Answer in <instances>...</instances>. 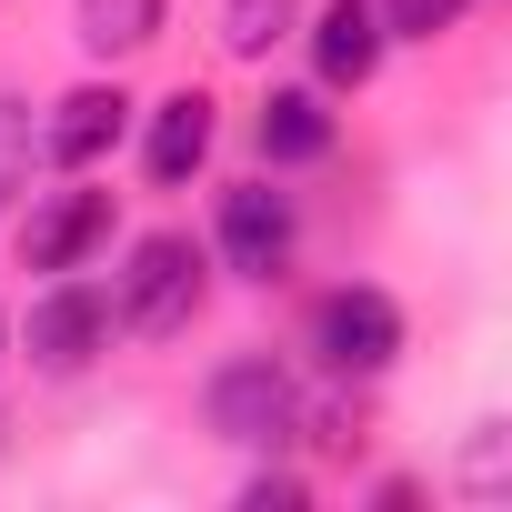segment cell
I'll return each instance as SVG.
<instances>
[{
    "instance_id": "cell-1",
    "label": "cell",
    "mask_w": 512,
    "mask_h": 512,
    "mask_svg": "<svg viewBox=\"0 0 512 512\" xmlns=\"http://www.w3.org/2000/svg\"><path fill=\"white\" fill-rule=\"evenodd\" d=\"M201 292H211V262L191 251V231H151V241H131V262L111 282V322L131 342H181L201 322Z\"/></svg>"
},
{
    "instance_id": "cell-2",
    "label": "cell",
    "mask_w": 512,
    "mask_h": 512,
    "mask_svg": "<svg viewBox=\"0 0 512 512\" xmlns=\"http://www.w3.org/2000/svg\"><path fill=\"white\" fill-rule=\"evenodd\" d=\"M201 412H211V432H221L231 452H282V442L302 432V392H292V372H282L272 352H231V362L211 372Z\"/></svg>"
},
{
    "instance_id": "cell-3",
    "label": "cell",
    "mask_w": 512,
    "mask_h": 512,
    "mask_svg": "<svg viewBox=\"0 0 512 512\" xmlns=\"http://www.w3.org/2000/svg\"><path fill=\"white\" fill-rule=\"evenodd\" d=\"M312 362L332 372V382H372V372H392V352H402V312H392V292H372V282H342V292H322L312 302Z\"/></svg>"
},
{
    "instance_id": "cell-4",
    "label": "cell",
    "mask_w": 512,
    "mask_h": 512,
    "mask_svg": "<svg viewBox=\"0 0 512 512\" xmlns=\"http://www.w3.org/2000/svg\"><path fill=\"white\" fill-rule=\"evenodd\" d=\"M211 241H221V272H231V282H282V272H292V241H302L292 191H272V181H231Z\"/></svg>"
},
{
    "instance_id": "cell-5",
    "label": "cell",
    "mask_w": 512,
    "mask_h": 512,
    "mask_svg": "<svg viewBox=\"0 0 512 512\" xmlns=\"http://www.w3.org/2000/svg\"><path fill=\"white\" fill-rule=\"evenodd\" d=\"M111 292H91V282H71V272H51V292L31 302V362L51 372V382H71V372H91L101 352H111Z\"/></svg>"
},
{
    "instance_id": "cell-6",
    "label": "cell",
    "mask_w": 512,
    "mask_h": 512,
    "mask_svg": "<svg viewBox=\"0 0 512 512\" xmlns=\"http://www.w3.org/2000/svg\"><path fill=\"white\" fill-rule=\"evenodd\" d=\"M111 241V191H51L21 221V272H81Z\"/></svg>"
},
{
    "instance_id": "cell-7",
    "label": "cell",
    "mask_w": 512,
    "mask_h": 512,
    "mask_svg": "<svg viewBox=\"0 0 512 512\" xmlns=\"http://www.w3.org/2000/svg\"><path fill=\"white\" fill-rule=\"evenodd\" d=\"M131 131V101L111 91V81H81V91H61L51 101V121H41V151L61 161V171H91V161H111V141Z\"/></svg>"
},
{
    "instance_id": "cell-8",
    "label": "cell",
    "mask_w": 512,
    "mask_h": 512,
    "mask_svg": "<svg viewBox=\"0 0 512 512\" xmlns=\"http://www.w3.org/2000/svg\"><path fill=\"white\" fill-rule=\"evenodd\" d=\"M382 11H372V0H322V11H312V71L332 81V91H362L372 71H382Z\"/></svg>"
},
{
    "instance_id": "cell-9",
    "label": "cell",
    "mask_w": 512,
    "mask_h": 512,
    "mask_svg": "<svg viewBox=\"0 0 512 512\" xmlns=\"http://www.w3.org/2000/svg\"><path fill=\"white\" fill-rule=\"evenodd\" d=\"M211 141H221L211 91H171V101H151V141H141V161H151V181H161V191H181V181L211 161Z\"/></svg>"
},
{
    "instance_id": "cell-10",
    "label": "cell",
    "mask_w": 512,
    "mask_h": 512,
    "mask_svg": "<svg viewBox=\"0 0 512 512\" xmlns=\"http://www.w3.org/2000/svg\"><path fill=\"white\" fill-rule=\"evenodd\" d=\"M251 141H262V161H272V171L322 161V151H332V111H322V91H272L262 111H251Z\"/></svg>"
},
{
    "instance_id": "cell-11",
    "label": "cell",
    "mask_w": 512,
    "mask_h": 512,
    "mask_svg": "<svg viewBox=\"0 0 512 512\" xmlns=\"http://www.w3.org/2000/svg\"><path fill=\"white\" fill-rule=\"evenodd\" d=\"M161 41V0H81V51L121 61V51H151Z\"/></svg>"
},
{
    "instance_id": "cell-12",
    "label": "cell",
    "mask_w": 512,
    "mask_h": 512,
    "mask_svg": "<svg viewBox=\"0 0 512 512\" xmlns=\"http://www.w3.org/2000/svg\"><path fill=\"white\" fill-rule=\"evenodd\" d=\"M292 11H302V0H231V11H221V41H231L241 61H262V51L292 31Z\"/></svg>"
},
{
    "instance_id": "cell-13",
    "label": "cell",
    "mask_w": 512,
    "mask_h": 512,
    "mask_svg": "<svg viewBox=\"0 0 512 512\" xmlns=\"http://www.w3.org/2000/svg\"><path fill=\"white\" fill-rule=\"evenodd\" d=\"M372 11H382V41H442V31H462L472 0H372Z\"/></svg>"
},
{
    "instance_id": "cell-14",
    "label": "cell",
    "mask_w": 512,
    "mask_h": 512,
    "mask_svg": "<svg viewBox=\"0 0 512 512\" xmlns=\"http://www.w3.org/2000/svg\"><path fill=\"white\" fill-rule=\"evenodd\" d=\"M31 161V121H21V101H0V181H11Z\"/></svg>"
},
{
    "instance_id": "cell-15",
    "label": "cell",
    "mask_w": 512,
    "mask_h": 512,
    "mask_svg": "<svg viewBox=\"0 0 512 512\" xmlns=\"http://www.w3.org/2000/svg\"><path fill=\"white\" fill-rule=\"evenodd\" d=\"M241 502H251V512H292V502H302V482H292V472H251V492H241Z\"/></svg>"
},
{
    "instance_id": "cell-16",
    "label": "cell",
    "mask_w": 512,
    "mask_h": 512,
    "mask_svg": "<svg viewBox=\"0 0 512 512\" xmlns=\"http://www.w3.org/2000/svg\"><path fill=\"white\" fill-rule=\"evenodd\" d=\"M492 472H502V432H492V422H482V442H472V482H482V492H492Z\"/></svg>"
},
{
    "instance_id": "cell-17",
    "label": "cell",
    "mask_w": 512,
    "mask_h": 512,
    "mask_svg": "<svg viewBox=\"0 0 512 512\" xmlns=\"http://www.w3.org/2000/svg\"><path fill=\"white\" fill-rule=\"evenodd\" d=\"M0 352H11V322H0Z\"/></svg>"
}]
</instances>
